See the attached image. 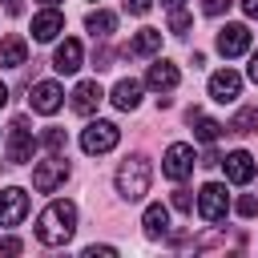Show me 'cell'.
<instances>
[{"instance_id":"obj_1","label":"cell","mask_w":258,"mask_h":258,"mask_svg":"<svg viewBox=\"0 0 258 258\" xmlns=\"http://www.w3.org/2000/svg\"><path fill=\"white\" fill-rule=\"evenodd\" d=\"M77 230V206L73 202H48L36 218V238L44 246H64Z\"/></svg>"},{"instance_id":"obj_2","label":"cell","mask_w":258,"mask_h":258,"mask_svg":"<svg viewBox=\"0 0 258 258\" xmlns=\"http://www.w3.org/2000/svg\"><path fill=\"white\" fill-rule=\"evenodd\" d=\"M149 181H153V169H149V161L141 153H133V157L121 161V169H117V194L125 202H141L149 194Z\"/></svg>"},{"instance_id":"obj_3","label":"cell","mask_w":258,"mask_h":258,"mask_svg":"<svg viewBox=\"0 0 258 258\" xmlns=\"http://www.w3.org/2000/svg\"><path fill=\"white\" fill-rule=\"evenodd\" d=\"M69 181V161H64V153H52L48 161H40L36 169H32V189L36 194H52V189H60Z\"/></svg>"},{"instance_id":"obj_4","label":"cell","mask_w":258,"mask_h":258,"mask_svg":"<svg viewBox=\"0 0 258 258\" xmlns=\"http://www.w3.org/2000/svg\"><path fill=\"white\" fill-rule=\"evenodd\" d=\"M117 141H121V129L113 121H89L85 133H81V149L85 153H109Z\"/></svg>"},{"instance_id":"obj_5","label":"cell","mask_w":258,"mask_h":258,"mask_svg":"<svg viewBox=\"0 0 258 258\" xmlns=\"http://www.w3.org/2000/svg\"><path fill=\"white\" fill-rule=\"evenodd\" d=\"M32 153H36V137H32L28 121L16 117L8 129V165H24V161H32Z\"/></svg>"},{"instance_id":"obj_6","label":"cell","mask_w":258,"mask_h":258,"mask_svg":"<svg viewBox=\"0 0 258 258\" xmlns=\"http://www.w3.org/2000/svg\"><path fill=\"white\" fill-rule=\"evenodd\" d=\"M161 173H165L169 181H185V177L194 173V145L173 141V145L165 149V157H161Z\"/></svg>"},{"instance_id":"obj_7","label":"cell","mask_w":258,"mask_h":258,"mask_svg":"<svg viewBox=\"0 0 258 258\" xmlns=\"http://www.w3.org/2000/svg\"><path fill=\"white\" fill-rule=\"evenodd\" d=\"M198 214H202L206 222H222V218L230 214V194H226V185H218V181L202 185V194H198Z\"/></svg>"},{"instance_id":"obj_8","label":"cell","mask_w":258,"mask_h":258,"mask_svg":"<svg viewBox=\"0 0 258 258\" xmlns=\"http://www.w3.org/2000/svg\"><path fill=\"white\" fill-rule=\"evenodd\" d=\"M28 218V194L20 185L0 189V226H20Z\"/></svg>"},{"instance_id":"obj_9","label":"cell","mask_w":258,"mask_h":258,"mask_svg":"<svg viewBox=\"0 0 258 258\" xmlns=\"http://www.w3.org/2000/svg\"><path fill=\"white\" fill-rule=\"evenodd\" d=\"M28 105L36 109V113H56L60 105H64V89L56 85V81H40V85H32V97H28Z\"/></svg>"},{"instance_id":"obj_10","label":"cell","mask_w":258,"mask_h":258,"mask_svg":"<svg viewBox=\"0 0 258 258\" xmlns=\"http://www.w3.org/2000/svg\"><path fill=\"white\" fill-rule=\"evenodd\" d=\"M222 165H226V181H234V185H246V181H254V173H258V165H254V157H250L246 149L226 153Z\"/></svg>"},{"instance_id":"obj_11","label":"cell","mask_w":258,"mask_h":258,"mask_svg":"<svg viewBox=\"0 0 258 258\" xmlns=\"http://www.w3.org/2000/svg\"><path fill=\"white\" fill-rule=\"evenodd\" d=\"M246 48H250V28L246 24H226L218 32V52L222 56H242Z\"/></svg>"},{"instance_id":"obj_12","label":"cell","mask_w":258,"mask_h":258,"mask_svg":"<svg viewBox=\"0 0 258 258\" xmlns=\"http://www.w3.org/2000/svg\"><path fill=\"white\" fill-rule=\"evenodd\" d=\"M177 81H181V73H177L173 60H153L149 73H145V85L153 93H169V89H177Z\"/></svg>"},{"instance_id":"obj_13","label":"cell","mask_w":258,"mask_h":258,"mask_svg":"<svg viewBox=\"0 0 258 258\" xmlns=\"http://www.w3.org/2000/svg\"><path fill=\"white\" fill-rule=\"evenodd\" d=\"M238 93H242V77H238L234 69H222V73H214V77H210V97H214L218 105L238 101Z\"/></svg>"},{"instance_id":"obj_14","label":"cell","mask_w":258,"mask_h":258,"mask_svg":"<svg viewBox=\"0 0 258 258\" xmlns=\"http://www.w3.org/2000/svg\"><path fill=\"white\" fill-rule=\"evenodd\" d=\"M60 32H64V16H60L56 8H44V12L32 16V36H36V40L48 44V40H56Z\"/></svg>"},{"instance_id":"obj_15","label":"cell","mask_w":258,"mask_h":258,"mask_svg":"<svg viewBox=\"0 0 258 258\" xmlns=\"http://www.w3.org/2000/svg\"><path fill=\"white\" fill-rule=\"evenodd\" d=\"M101 97H105V89L97 85V81H81L77 89H73V113H81V117H89L97 105H101Z\"/></svg>"},{"instance_id":"obj_16","label":"cell","mask_w":258,"mask_h":258,"mask_svg":"<svg viewBox=\"0 0 258 258\" xmlns=\"http://www.w3.org/2000/svg\"><path fill=\"white\" fill-rule=\"evenodd\" d=\"M20 64H28V40L12 32L0 40V69H20Z\"/></svg>"},{"instance_id":"obj_17","label":"cell","mask_w":258,"mask_h":258,"mask_svg":"<svg viewBox=\"0 0 258 258\" xmlns=\"http://www.w3.org/2000/svg\"><path fill=\"white\" fill-rule=\"evenodd\" d=\"M52 69L56 73H77L81 69V40H60L56 44V52H52Z\"/></svg>"},{"instance_id":"obj_18","label":"cell","mask_w":258,"mask_h":258,"mask_svg":"<svg viewBox=\"0 0 258 258\" xmlns=\"http://www.w3.org/2000/svg\"><path fill=\"white\" fill-rule=\"evenodd\" d=\"M141 226H145V238H165V234H169V210H165L161 202H149Z\"/></svg>"},{"instance_id":"obj_19","label":"cell","mask_w":258,"mask_h":258,"mask_svg":"<svg viewBox=\"0 0 258 258\" xmlns=\"http://www.w3.org/2000/svg\"><path fill=\"white\" fill-rule=\"evenodd\" d=\"M189 125H194V137L206 141V145H214V141L222 137V129H226V125H218L214 117H206L202 109H189Z\"/></svg>"},{"instance_id":"obj_20","label":"cell","mask_w":258,"mask_h":258,"mask_svg":"<svg viewBox=\"0 0 258 258\" xmlns=\"http://www.w3.org/2000/svg\"><path fill=\"white\" fill-rule=\"evenodd\" d=\"M113 105H117V109H137V105H141V81H133V77L117 81V85H113Z\"/></svg>"},{"instance_id":"obj_21","label":"cell","mask_w":258,"mask_h":258,"mask_svg":"<svg viewBox=\"0 0 258 258\" xmlns=\"http://www.w3.org/2000/svg\"><path fill=\"white\" fill-rule=\"evenodd\" d=\"M85 28L93 32V40H105V36L117 28V16H113V12H105V8H93V12L85 16Z\"/></svg>"},{"instance_id":"obj_22","label":"cell","mask_w":258,"mask_h":258,"mask_svg":"<svg viewBox=\"0 0 258 258\" xmlns=\"http://www.w3.org/2000/svg\"><path fill=\"white\" fill-rule=\"evenodd\" d=\"M157 48H161V32H157V28H141L125 52H133V56H153Z\"/></svg>"},{"instance_id":"obj_23","label":"cell","mask_w":258,"mask_h":258,"mask_svg":"<svg viewBox=\"0 0 258 258\" xmlns=\"http://www.w3.org/2000/svg\"><path fill=\"white\" fill-rule=\"evenodd\" d=\"M226 133H234V137H250V133H258V109H254V105H250V109H238L234 121L226 125Z\"/></svg>"},{"instance_id":"obj_24","label":"cell","mask_w":258,"mask_h":258,"mask_svg":"<svg viewBox=\"0 0 258 258\" xmlns=\"http://www.w3.org/2000/svg\"><path fill=\"white\" fill-rule=\"evenodd\" d=\"M169 32H173V36H185V32H189V12H185V8H173V12H169Z\"/></svg>"},{"instance_id":"obj_25","label":"cell","mask_w":258,"mask_h":258,"mask_svg":"<svg viewBox=\"0 0 258 258\" xmlns=\"http://www.w3.org/2000/svg\"><path fill=\"white\" fill-rule=\"evenodd\" d=\"M64 145H69L64 129H44V149L48 153H64Z\"/></svg>"},{"instance_id":"obj_26","label":"cell","mask_w":258,"mask_h":258,"mask_svg":"<svg viewBox=\"0 0 258 258\" xmlns=\"http://www.w3.org/2000/svg\"><path fill=\"white\" fill-rule=\"evenodd\" d=\"M234 210H238V214H242V218H254V214H258V198H254V194H242V198H238V206H234Z\"/></svg>"},{"instance_id":"obj_27","label":"cell","mask_w":258,"mask_h":258,"mask_svg":"<svg viewBox=\"0 0 258 258\" xmlns=\"http://www.w3.org/2000/svg\"><path fill=\"white\" fill-rule=\"evenodd\" d=\"M173 210H181V214H189V210H194V198H189V189H173Z\"/></svg>"},{"instance_id":"obj_28","label":"cell","mask_w":258,"mask_h":258,"mask_svg":"<svg viewBox=\"0 0 258 258\" xmlns=\"http://www.w3.org/2000/svg\"><path fill=\"white\" fill-rule=\"evenodd\" d=\"M202 12L206 16H222V12H230V0H202Z\"/></svg>"},{"instance_id":"obj_29","label":"cell","mask_w":258,"mask_h":258,"mask_svg":"<svg viewBox=\"0 0 258 258\" xmlns=\"http://www.w3.org/2000/svg\"><path fill=\"white\" fill-rule=\"evenodd\" d=\"M153 8V0H125V12H133V16H145Z\"/></svg>"},{"instance_id":"obj_30","label":"cell","mask_w":258,"mask_h":258,"mask_svg":"<svg viewBox=\"0 0 258 258\" xmlns=\"http://www.w3.org/2000/svg\"><path fill=\"white\" fill-rule=\"evenodd\" d=\"M93 64H97V69H109V64H113V52H109V48L101 44V48L93 52Z\"/></svg>"},{"instance_id":"obj_31","label":"cell","mask_w":258,"mask_h":258,"mask_svg":"<svg viewBox=\"0 0 258 258\" xmlns=\"http://www.w3.org/2000/svg\"><path fill=\"white\" fill-rule=\"evenodd\" d=\"M20 238H0V254H20Z\"/></svg>"},{"instance_id":"obj_32","label":"cell","mask_w":258,"mask_h":258,"mask_svg":"<svg viewBox=\"0 0 258 258\" xmlns=\"http://www.w3.org/2000/svg\"><path fill=\"white\" fill-rule=\"evenodd\" d=\"M109 254H117V250L113 246H89L85 250V258H109Z\"/></svg>"},{"instance_id":"obj_33","label":"cell","mask_w":258,"mask_h":258,"mask_svg":"<svg viewBox=\"0 0 258 258\" xmlns=\"http://www.w3.org/2000/svg\"><path fill=\"white\" fill-rule=\"evenodd\" d=\"M202 165H206V169H214V165H222V157H218L214 149H206V157H202Z\"/></svg>"},{"instance_id":"obj_34","label":"cell","mask_w":258,"mask_h":258,"mask_svg":"<svg viewBox=\"0 0 258 258\" xmlns=\"http://www.w3.org/2000/svg\"><path fill=\"white\" fill-rule=\"evenodd\" d=\"M250 81H254V85H258V52H254V56H250Z\"/></svg>"},{"instance_id":"obj_35","label":"cell","mask_w":258,"mask_h":258,"mask_svg":"<svg viewBox=\"0 0 258 258\" xmlns=\"http://www.w3.org/2000/svg\"><path fill=\"white\" fill-rule=\"evenodd\" d=\"M242 8H246V16H258V0H242Z\"/></svg>"},{"instance_id":"obj_36","label":"cell","mask_w":258,"mask_h":258,"mask_svg":"<svg viewBox=\"0 0 258 258\" xmlns=\"http://www.w3.org/2000/svg\"><path fill=\"white\" fill-rule=\"evenodd\" d=\"M161 4H165V8H169V12H173V8H181V4H185V0H161Z\"/></svg>"},{"instance_id":"obj_37","label":"cell","mask_w":258,"mask_h":258,"mask_svg":"<svg viewBox=\"0 0 258 258\" xmlns=\"http://www.w3.org/2000/svg\"><path fill=\"white\" fill-rule=\"evenodd\" d=\"M8 4V12H20V0H4Z\"/></svg>"},{"instance_id":"obj_38","label":"cell","mask_w":258,"mask_h":258,"mask_svg":"<svg viewBox=\"0 0 258 258\" xmlns=\"http://www.w3.org/2000/svg\"><path fill=\"white\" fill-rule=\"evenodd\" d=\"M4 101H8V89H4V85H0V109H4Z\"/></svg>"},{"instance_id":"obj_39","label":"cell","mask_w":258,"mask_h":258,"mask_svg":"<svg viewBox=\"0 0 258 258\" xmlns=\"http://www.w3.org/2000/svg\"><path fill=\"white\" fill-rule=\"evenodd\" d=\"M40 4H44V8H56V4H60V0H40Z\"/></svg>"}]
</instances>
